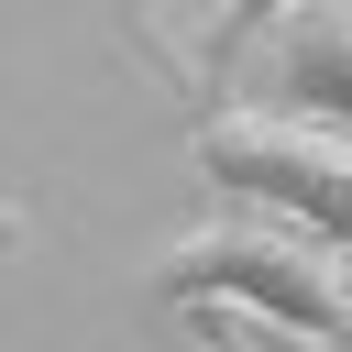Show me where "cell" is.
I'll use <instances>...</instances> for the list:
<instances>
[{"label": "cell", "instance_id": "cell-4", "mask_svg": "<svg viewBox=\"0 0 352 352\" xmlns=\"http://www.w3.org/2000/svg\"><path fill=\"white\" fill-rule=\"evenodd\" d=\"M286 11H308V0H220V11L198 22V44H187V77H231V66H242Z\"/></svg>", "mask_w": 352, "mask_h": 352}, {"label": "cell", "instance_id": "cell-5", "mask_svg": "<svg viewBox=\"0 0 352 352\" xmlns=\"http://www.w3.org/2000/svg\"><path fill=\"white\" fill-rule=\"evenodd\" d=\"M220 352H297V341H275V330H242V319H220Z\"/></svg>", "mask_w": 352, "mask_h": 352}, {"label": "cell", "instance_id": "cell-3", "mask_svg": "<svg viewBox=\"0 0 352 352\" xmlns=\"http://www.w3.org/2000/svg\"><path fill=\"white\" fill-rule=\"evenodd\" d=\"M242 110L308 121V132H341V143H352V0L286 11V22L242 55Z\"/></svg>", "mask_w": 352, "mask_h": 352}, {"label": "cell", "instance_id": "cell-1", "mask_svg": "<svg viewBox=\"0 0 352 352\" xmlns=\"http://www.w3.org/2000/svg\"><path fill=\"white\" fill-rule=\"evenodd\" d=\"M154 297L242 319V330H275L297 352H352V264H330L319 242H297L275 220H209V231L165 242Z\"/></svg>", "mask_w": 352, "mask_h": 352}, {"label": "cell", "instance_id": "cell-2", "mask_svg": "<svg viewBox=\"0 0 352 352\" xmlns=\"http://www.w3.org/2000/svg\"><path fill=\"white\" fill-rule=\"evenodd\" d=\"M198 154V187L231 198L242 220H275L297 242H319L330 264H352V143L341 132H308V121H264V110H198L187 132Z\"/></svg>", "mask_w": 352, "mask_h": 352}, {"label": "cell", "instance_id": "cell-6", "mask_svg": "<svg viewBox=\"0 0 352 352\" xmlns=\"http://www.w3.org/2000/svg\"><path fill=\"white\" fill-rule=\"evenodd\" d=\"M11 242H22V209H11V198H0V253H11Z\"/></svg>", "mask_w": 352, "mask_h": 352}]
</instances>
